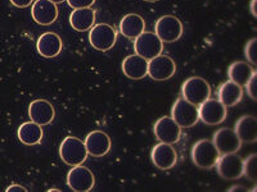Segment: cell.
<instances>
[{
  "mask_svg": "<svg viewBox=\"0 0 257 192\" xmlns=\"http://www.w3.org/2000/svg\"><path fill=\"white\" fill-rule=\"evenodd\" d=\"M59 156L70 166H81L88 159V150L84 141L76 137H66L59 146Z\"/></svg>",
  "mask_w": 257,
  "mask_h": 192,
  "instance_id": "1",
  "label": "cell"
},
{
  "mask_svg": "<svg viewBox=\"0 0 257 192\" xmlns=\"http://www.w3.org/2000/svg\"><path fill=\"white\" fill-rule=\"evenodd\" d=\"M220 156V152L215 148L211 140H201L197 141L192 148L190 152V159L193 164L201 169H212L216 164L217 159Z\"/></svg>",
  "mask_w": 257,
  "mask_h": 192,
  "instance_id": "2",
  "label": "cell"
},
{
  "mask_svg": "<svg viewBox=\"0 0 257 192\" xmlns=\"http://www.w3.org/2000/svg\"><path fill=\"white\" fill-rule=\"evenodd\" d=\"M181 96L190 104L199 106L202 102L210 99V84L201 77H190L181 86Z\"/></svg>",
  "mask_w": 257,
  "mask_h": 192,
  "instance_id": "3",
  "label": "cell"
},
{
  "mask_svg": "<svg viewBox=\"0 0 257 192\" xmlns=\"http://www.w3.org/2000/svg\"><path fill=\"white\" fill-rule=\"evenodd\" d=\"M117 32L107 24H94L89 34V42L98 52H105L116 45Z\"/></svg>",
  "mask_w": 257,
  "mask_h": 192,
  "instance_id": "4",
  "label": "cell"
},
{
  "mask_svg": "<svg viewBox=\"0 0 257 192\" xmlns=\"http://www.w3.org/2000/svg\"><path fill=\"white\" fill-rule=\"evenodd\" d=\"M164 50V42L157 38L155 32H146L138 36L134 41V52L137 56H142L146 60L161 56Z\"/></svg>",
  "mask_w": 257,
  "mask_h": 192,
  "instance_id": "5",
  "label": "cell"
},
{
  "mask_svg": "<svg viewBox=\"0 0 257 192\" xmlns=\"http://www.w3.org/2000/svg\"><path fill=\"white\" fill-rule=\"evenodd\" d=\"M183 24L174 16H164L156 22L155 34L162 42H175L183 36Z\"/></svg>",
  "mask_w": 257,
  "mask_h": 192,
  "instance_id": "6",
  "label": "cell"
},
{
  "mask_svg": "<svg viewBox=\"0 0 257 192\" xmlns=\"http://www.w3.org/2000/svg\"><path fill=\"white\" fill-rule=\"evenodd\" d=\"M217 174L225 180H237L243 177V159L235 154H222L215 164Z\"/></svg>",
  "mask_w": 257,
  "mask_h": 192,
  "instance_id": "7",
  "label": "cell"
},
{
  "mask_svg": "<svg viewBox=\"0 0 257 192\" xmlns=\"http://www.w3.org/2000/svg\"><path fill=\"white\" fill-rule=\"evenodd\" d=\"M171 118L180 128L194 127L199 122L198 108L183 98L178 99L171 109Z\"/></svg>",
  "mask_w": 257,
  "mask_h": 192,
  "instance_id": "8",
  "label": "cell"
},
{
  "mask_svg": "<svg viewBox=\"0 0 257 192\" xmlns=\"http://www.w3.org/2000/svg\"><path fill=\"white\" fill-rule=\"evenodd\" d=\"M176 64L173 59L166 56H158L148 60V70L147 76L153 81L164 82L170 80L175 74Z\"/></svg>",
  "mask_w": 257,
  "mask_h": 192,
  "instance_id": "9",
  "label": "cell"
},
{
  "mask_svg": "<svg viewBox=\"0 0 257 192\" xmlns=\"http://www.w3.org/2000/svg\"><path fill=\"white\" fill-rule=\"evenodd\" d=\"M199 120L207 126H219L226 120L228 112L226 106L222 105L219 100L207 99L202 102L198 108Z\"/></svg>",
  "mask_w": 257,
  "mask_h": 192,
  "instance_id": "10",
  "label": "cell"
},
{
  "mask_svg": "<svg viewBox=\"0 0 257 192\" xmlns=\"http://www.w3.org/2000/svg\"><path fill=\"white\" fill-rule=\"evenodd\" d=\"M67 186L75 192H89L95 186V177L90 169L82 166H72L67 174Z\"/></svg>",
  "mask_w": 257,
  "mask_h": 192,
  "instance_id": "11",
  "label": "cell"
},
{
  "mask_svg": "<svg viewBox=\"0 0 257 192\" xmlns=\"http://www.w3.org/2000/svg\"><path fill=\"white\" fill-rule=\"evenodd\" d=\"M153 132L160 142L170 144V145L178 142L181 137V128L176 124L171 116H162L155 123Z\"/></svg>",
  "mask_w": 257,
  "mask_h": 192,
  "instance_id": "12",
  "label": "cell"
},
{
  "mask_svg": "<svg viewBox=\"0 0 257 192\" xmlns=\"http://www.w3.org/2000/svg\"><path fill=\"white\" fill-rule=\"evenodd\" d=\"M151 162L160 170H169L175 166L178 162V154L173 145L160 142L151 152Z\"/></svg>",
  "mask_w": 257,
  "mask_h": 192,
  "instance_id": "13",
  "label": "cell"
},
{
  "mask_svg": "<svg viewBox=\"0 0 257 192\" xmlns=\"http://www.w3.org/2000/svg\"><path fill=\"white\" fill-rule=\"evenodd\" d=\"M212 142L220 155L222 154H235L242 148V142L238 138L237 134L230 128H221L217 132H215L212 138Z\"/></svg>",
  "mask_w": 257,
  "mask_h": 192,
  "instance_id": "14",
  "label": "cell"
},
{
  "mask_svg": "<svg viewBox=\"0 0 257 192\" xmlns=\"http://www.w3.org/2000/svg\"><path fill=\"white\" fill-rule=\"evenodd\" d=\"M31 16L40 26H50L58 18V6L50 0H36L32 3Z\"/></svg>",
  "mask_w": 257,
  "mask_h": 192,
  "instance_id": "15",
  "label": "cell"
},
{
  "mask_svg": "<svg viewBox=\"0 0 257 192\" xmlns=\"http://www.w3.org/2000/svg\"><path fill=\"white\" fill-rule=\"evenodd\" d=\"M88 155L93 158H103L111 152L112 141L103 131H93L86 136L84 141Z\"/></svg>",
  "mask_w": 257,
  "mask_h": 192,
  "instance_id": "16",
  "label": "cell"
},
{
  "mask_svg": "<svg viewBox=\"0 0 257 192\" xmlns=\"http://www.w3.org/2000/svg\"><path fill=\"white\" fill-rule=\"evenodd\" d=\"M30 120L39 126H48L54 120L56 112L48 100L39 99L29 105Z\"/></svg>",
  "mask_w": 257,
  "mask_h": 192,
  "instance_id": "17",
  "label": "cell"
},
{
  "mask_svg": "<svg viewBox=\"0 0 257 192\" xmlns=\"http://www.w3.org/2000/svg\"><path fill=\"white\" fill-rule=\"evenodd\" d=\"M62 40L54 32H45L36 41V50L41 56L47 59L56 58L62 52Z\"/></svg>",
  "mask_w": 257,
  "mask_h": 192,
  "instance_id": "18",
  "label": "cell"
},
{
  "mask_svg": "<svg viewBox=\"0 0 257 192\" xmlns=\"http://www.w3.org/2000/svg\"><path fill=\"white\" fill-rule=\"evenodd\" d=\"M147 70H148V60L142 56L133 54L123 59L122 72L127 78L133 81L143 80L144 77H147Z\"/></svg>",
  "mask_w": 257,
  "mask_h": 192,
  "instance_id": "19",
  "label": "cell"
},
{
  "mask_svg": "<svg viewBox=\"0 0 257 192\" xmlns=\"http://www.w3.org/2000/svg\"><path fill=\"white\" fill-rule=\"evenodd\" d=\"M234 132L242 144H256L257 120L254 116H243L237 120Z\"/></svg>",
  "mask_w": 257,
  "mask_h": 192,
  "instance_id": "20",
  "label": "cell"
},
{
  "mask_svg": "<svg viewBox=\"0 0 257 192\" xmlns=\"http://www.w3.org/2000/svg\"><path fill=\"white\" fill-rule=\"evenodd\" d=\"M243 95H244V91L242 86L231 81L224 82L217 91L219 102L226 108H231L239 104L243 99Z\"/></svg>",
  "mask_w": 257,
  "mask_h": 192,
  "instance_id": "21",
  "label": "cell"
},
{
  "mask_svg": "<svg viewBox=\"0 0 257 192\" xmlns=\"http://www.w3.org/2000/svg\"><path fill=\"white\" fill-rule=\"evenodd\" d=\"M95 10L91 8L73 9L70 16L71 27L77 32L90 31L91 27L95 24Z\"/></svg>",
  "mask_w": 257,
  "mask_h": 192,
  "instance_id": "22",
  "label": "cell"
},
{
  "mask_svg": "<svg viewBox=\"0 0 257 192\" xmlns=\"http://www.w3.org/2000/svg\"><path fill=\"white\" fill-rule=\"evenodd\" d=\"M146 30V22L139 14H127L120 22V34L126 38L135 40Z\"/></svg>",
  "mask_w": 257,
  "mask_h": 192,
  "instance_id": "23",
  "label": "cell"
},
{
  "mask_svg": "<svg viewBox=\"0 0 257 192\" xmlns=\"http://www.w3.org/2000/svg\"><path fill=\"white\" fill-rule=\"evenodd\" d=\"M17 137L21 142L26 146L39 145L43 140V130L41 126L36 124L34 122L22 123L17 131Z\"/></svg>",
  "mask_w": 257,
  "mask_h": 192,
  "instance_id": "24",
  "label": "cell"
},
{
  "mask_svg": "<svg viewBox=\"0 0 257 192\" xmlns=\"http://www.w3.org/2000/svg\"><path fill=\"white\" fill-rule=\"evenodd\" d=\"M254 72H256V70H253L251 64L245 63V62H234L228 68L229 80L231 82H235L242 88H244L245 84L248 82V80L251 78Z\"/></svg>",
  "mask_w": 257,
  "mask_h": 192,
  "instance_id": "25",
  "label": "cell"
},
{
  "mask_svg": "<svg viewBox=\"0 0 257 192\" xmlns=\"http://www.w3.org/2000/svg\"><path fill=\"white\" fill-rule=\"evenodd\" d=\"M256 159L257 155L252 154L243 160V176L254 184H256Z\"/></svg>",
  "mask_w": 257,
  "mask_h": 192,
  "instance_id": "26",
  "label": "cell"
},
{
  "mask_svg": "<svg viewBox=\"0 0 257 192\" xmlns=\"http://www.w3.org/2000/svg\"><path fill=\"white\" fill-rule=\"evenodd\" d=\"M256 52H257V38H252L247 42L244 48V56L245 59L252 63L253 66L257 64V56H256Z\"/></svg>",
  "mask_w": 257,
  "mask_h": 192,
  "instance_id": "27",
  "label": "cell"
},
{
  "mask_svg": "<svg viewBox=\"0 0 257 192\" xmlns=\"http://www.w3.org/2000/svg\"><path fill=\"white\" fill-rule=\"evenodd\" d=\"M256 88H257V73L254 72L253 74H252L251 78L248 80V82L245 84V90H247V94H248V96L253 100V102H256L257 100Z\"/></svg>",
  "mask_w": 257,
  "mask_h": 192,
  "instance_id": "28",
  "label": "cell"
},
{
  "mask_svg": "<svg viewBox=\"0 0 257 192\" xmlns=\"http://www.w3.org/2000/svg\"><path fill=\"white\" fill-rule=\"evenodd\" d=\"M68 6L72 9L91 8L95 4V0H66Z\"/></svg>",
  "mask_w": 257,
  "mask_h": 192,
  "instance_id": "29",
  "label": "cell"
},
{
  "mask_svg": "<svg viewBox=\"0 0 257 192\" xmlns=\"http://www.w3.org/2000/svg\"><path fill=\"white\" fill-rule=\"evenodd\" d=\"M12 6H15L16 8H20V9H24L27 8V6H32L34 3V0H9Z\"/></svg>",
  "mask_w": 257,
  "mask_h": 192,
  "instance_id": "30",
  "label": "cell"
},
{
  "mask_svg": "<svg viewBox=\"0 0 257 192\" xmlns=\"http://www.w3.org/2000/svg\"><path fill=\"white\" fill-rule=\"evenodd\" d=\"M7 192H12V191H21V192H26L27 190L25 187L20 186V184H12V186H9L8 188L6 190Z\"/></svg>",
  "mask_w": 257,
  "mask_h": 192,
  "instance_id": "31",
  "label": "cell"
},
{
  "mask_svg": "<svg viewBox=\"0 0 257 192\" xmlns=\"http://www.w3.org/2000/svg\"><path fill=\"white\" fill-rule=\"evenodd\" d=\"M256 4H257V0H252L251 3V13L254 18L257 17V10H256Z\"/></svg>",
  "mask_w": 257,
  "mask_h": 192,
  "instance_id": "32",
  "label": "cell"
},
{
  "mask_svg": "<svg viewBox=\"0 0 257 192\" xmlns=\"http://www.w3.org/2000/svg\"><path fill=\"white\" fill-rule=\"evenodd\" d=\"M229 191H244V192H247V191H249V190L245 188V187H243V186H234V187H231V188H229Z\"/></svg>",
  "mask_w": 257,
  "mask_h": 192,
  "instance_id": "33",
  "label": "cell"
},
{
  "mask_svg": "<svg viewBox=\"0 0 257 192\" xmlns=\"http://www.w3.org/2000/svg\"><path fill=\"white\" fill-rule=\"evenodd\" d=\"M50 2L54 4H61V3H63V2H66V0H50Z\"/></svg>",
  "mask_w": 257,
  "mask_h": 192,
  "instance_id": "34",
  "label": "cell"
},
{
  "mask_svg": "<svg viewBox=\"0 0 257 192\" xmlns=\"http://www.w3.org/2000/svg\"><path fill=\"white\" fill-rule=\"evenodd\" d=\"M143 2H147V3H157L160 0H143Z\"/></svg>",
  "mask_w": 257,
  "mask_h": 192,
  "instance_id": "35",
  "label": "cell"
}]
</instances>
